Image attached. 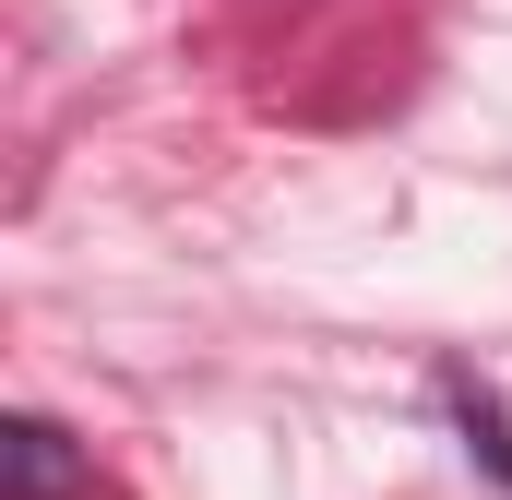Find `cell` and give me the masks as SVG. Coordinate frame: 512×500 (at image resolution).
<instances>
[{
    "instance_id": "6da1fadb",
    "label": "cell",
    "mask_w": 512,
    "mask_h": 500,
    "mask_svg": "<svg viewBox=\"0 0 512 500\" xmlns=\"http://www.w3.org/2000/svg\"><path fill=\"white\" fill-rule=\"evenodd\" d=\"M84 453H72V429H48V417H0V500H84Z\"/></svg>"
}]
</instances>
